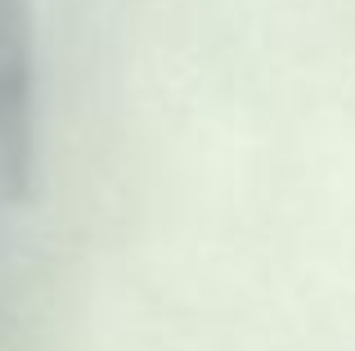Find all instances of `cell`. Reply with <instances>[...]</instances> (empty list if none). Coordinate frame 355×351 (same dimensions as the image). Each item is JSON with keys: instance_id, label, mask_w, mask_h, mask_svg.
Wrapping results in <instances>:
<instances>
[{"instance_id": "1", "label": "cell", "mask_w": 355, "mask_h": 351, "mask_svg": "<svg viewBox=\"0 0 355 351\" xmlns=\"http://www.w3.org/2000/svg\"><path fill=\"white\" fill-rule=\"evenodd\" d=\"M36 176V45L27 0H0V198L23 203Z\"/></svg>"}]
</instances>
